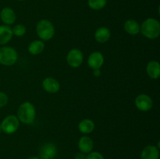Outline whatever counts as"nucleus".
<instances>
[{"instance_id":"1","label":"nucleus","mask_w":160,"mask_h":159,"mask_svg":"<svg viewBox=\"0 0 160 159\" xmlns=\"http://www.w3.org/2000/svg\"><path fill=\"white\" fill-rule=\"evenodd\" d=\"M140 32L148 39L158 38L160 35V23L154 18H148L140 26Z\"/></svg>"},{"instance_id":"2","label":"nucleus","mask_w":160,"mask_h":159,"mask_svg":"<svg viewBox=\"0 0 160 159\" xmlns=\"http://www.w3.org/2000/svg\"><path fill=\"white\" fill-rule=\"evenodd\" d=\"M35 108L34 104L29 101L22 103L17 111V118L19 121L27 125L33 123L35 119Z\"/></svg>"},{"instance_id":"3","label":"nucleus","mask_w":160,"mask_h":159,"mask_svg":"<svg viewBox=\"0 0 160 159\" xmlns=\"http://www.w3.org/2000/svg\"><path fill=\"white\" fill-rule=\"evenodd\" d=\"M36 32L39 38L43 41H49L55 34V27L51 21L48 20H42L37 23Z\"/></svg>"},{"instance_id":"4","label":"nucleus","mask_w":160,"mask_h":159,"mask_svg":"<svg viewBox=\"0 0 160 159\" xmlns=\"http://www.w3.org/2000/svg\"><path fill=\"white\" fill-rule=\"evenodd\" d=\"M18 55L17 51L12 47H1L0 48V64L10 66L17 62Z\"/></svg>"},{"instance_id":"5","label":"nucleus","mask_w":160,"mask_h":159,"mask_svg":"<svg viewBox=\"0 0 160 159\" xmlns=\"http://www.w3.org/2000/svg\"><path fill=\"white\" fill-rule=\"evenodd\" d=\"M20 126V121L17 116L10 115L6 116L1 123L2 131L6 134H12L18 129Z\"/></svg>"},{"instance_id":"6","label":"nucleus","mask_w":160,"mask_h":159,"mask_svg":"<svg viewBox=\"0 0 160 159\" xmlns=\"http://www.w3.org/2000/svg\"><path fill=\"white\" fill-rule=\"evenodd\" d=\"M84 61V55L81 50L78 48H73L68 52L67 55V62L70 67L78 68Z\"/></svg>"},{"instance_id":"7","label":"nucleus","mask_w":160,"mask_h":159,"mask_svg":"<svg viewBox=\"0 0 160 159\" xmlns=\"http://www.w3.org/2000/svg\"><path fill=\"white\" fill-rule=\"evenodd\" d=\"M135 106L139 111L148 112L152 108L153 101L151 97L145 94H139L135 98Z\"/></svg>"},{"instance_id":"8","label":"nucleus","mask_w":160,"mask_h":159,"mask_svg":"<svg viewBox=\"0 0 160 159\" xmlns=\"http://www.w3.org/2000/svg\"><path fill=\"white\" fill-rule=\"evenodd\" d=\"M57 154V148L52 143H46L41 147L39 150L40 159H53Z\"/></svg>"},{"instance_id":"9","label":"nucleus","mask_w":160,"mask_h":159,"mask_svg":"<svg viewBox=\"0 0 160 159\" xmlns=\"http://www.w3.org/2000/svg\"><path fill=\"white\" fill-rule=\"evenodd\" d=\"M104 64V56L100 51L91 53L88 59V65L92 70L100 69Z\"/></svg>"},{"instance_id":"10","label":"nucleus","mask_w":160,"mask_h":159,"mask_svg":"<svg viewBox=\"0 0 160 159\" xmlns=\"http://www.w3.org/2000/svg\"><path fill=\"white\" fill-rule=\"evenodd\" d=\"M0 18L5 25H12L17 20V15L12 9L9 7L3 8L0 12Z\"/></svg>"},{"instance_id":"11","label":"nucleus","mask_w":160,"mask_h":159,"mask_svg":"<svg viewBox=\"0 0 160 159\" xmlns=\"http://www.w3.org/2000/svg\"><path fill=\"white\" fill-rule=\"evenodd\" d=\"M42 87L48 93L56 94L60 89V84L55 78L46 77L42 81Z\"/></svg>"},{"instance_id":"12","label":"nucleus","mask_w":160,"mask_h":159,"mask_svg":"<svg viewBox=\"0 0 160 159\" xmlns=\"http://www.w3.org/2000/svg\"><path fill=\"white\" fill-rule=\"evenodd\" d=\"M78 146L81 152L88 154L93 150V140L91 137H88V136H83L78 140Z\"/></svg>"},{"instance_id":"13","label":"nucleus","mask_w":160,"mask_h":159,"mask_svg":"<svg viewBox=\"0 0 160 159\" xmlns=\"http://www.w3.org/2000/svg\"><path fill=\"white\" fill-rule=\"evenodd\" d=\"M159 150L155 145L145 147L141 153V159H159Z\"/></svg>"},{"instance_id":"14","label":"nucleus","mask_w":160,"mask_h":159,"mask_svg":"<svg viewBox=\"0 0 160 159\" xmlns=\"http://www.w3.org/2000/svg\"><path fill=\"white\" fill-rule=\"evenodd\" d=\"M111 33L109 28L102 26L98 28L95 32V39L98 43H106L110 39Z\"/></svg>"},{"instance_id":"15","label":"nucleus","mask_w":160,"mask_h":159,"mask_svg":"<svg viewBox=\"0 0 160 159\" xmlns=\"http://www.w3.org/2000/svg\"><path fill=\"white\" fill-rule=\"evenodd\" d=\"M146 73L150 78L157 80L160 76V64L157 61H150L146 66Z\"/></svg>"},{"instance_id":"16","label":"nucleus","mask_w":160,"mask_h":159,"mask_svg":"<svg viewBox=\"0 0 160 159\" xmlns=\"http://www.w3.org/2000/svg\"><path fill=\"white\" fill-rule=\"evenodd\" d=\"M12 28L8 25L0 26V45H4L10 41L12 37Z\"/></svg>"},{"instance_id":"17","label":"nucleus","mask_w":160,"mask_h":159,"mask_svg":"<svg viewBox=\"0 0 160 159\" xmlns=\"http://www.w3.org/2000/svg\"><path fill=\"white\" fill-rule=\"evenodd\" d=\"M78 129L84 134H89L95 129V123L92 119L84 118L81 120L78 124Z\"/></svg>"},{"instance_id":"18","label":"nucleus","mask_w":160,"mask_h":159,"mask_svg":"<svg viewBox=\"0 0 160 159\" xmlns=\"http://www.w3.org/2000/svg\"><path fill=\"white\" fill-rule=\"evenodd\" d=\"M124 30L131 35H136L140 32V24L134 20H128L124 23Z\"/></svg>"},{"instance_id":"19","label":"nucleus","mask_w":160,"mask_h":159,"mask_svg":"<svg viewBox=\"0 0 160 159\" xmlns=\"http://www.w3.org/2000/svg\"><path fill=\"white\" fill-rule=\"evenodd\" d=\"M45 49V43L42 40H35L28 46V51L33 55L41 54Z\"/></svg>"},{"instance_id":"20","label":"nucleus","mask_w":160,"mask_h":159,"mask_svg":"<svg viewBox=\"0 0 160 159\" xmlns=\"http://www.w3.org/2000/svg\"><path fill=\"white\" fill-rule=\"evenodd\" d=\"M107 0H88L89 8L93 10H100L106 6Z\"/></svg>"},{"instance_id":"21","label":"nucleus","mask_w":160,"mask_h":159,"mask_svg":"<svg viewBox=\"0 0 160 159\" xmlns=\"http://www.w3.org/2000/svg\"><path fill=\"white\" fill-rule=\"evenodd\" d=\"M12 34H14L17 37H22L26 34V27L23 24H17L12 29Z\"/></svg>"},{"instance_id":"22","label":"nucleus","mask_w":160,"mask_h":159,"mask_svg":"<svg viewBox=\"0 0 160 159\" xmlns=\"http://www.w3.org/2000/svg\"><path fill=\"white\" fill-rule=\"evenodd\" d=\"M86 159H105V157L100 152L91 151L86 155Z\"/></svg>"},{"instance_id":"23","label":"nucleus","mask_w":160,"mask_h":159,"mask_svg":"<svg viewBox=\"0 0 160 159\" xmlns=\"http://www.w3.org/2000/svg\"><path fill=\"white\" fill-rule=\"evenodd\" d=\"M8 101H9V98H8L7 94L4 92L0 91V108L5 107L7 104Z\"/></svg>"},{"instance_id":"24","label":"nucleus","mask_w":160,"mask_h":159,"mask_svg":"<svg viewBox=\"0 0 160 159\" xmlns=\"http://www.w3.org/2000/svg\"><path fill=\"white\" fill-rule=\"evenodd\" d=\"M74 159H86V154L82 152H78L75 154Z\"/></svg>"},{"instance_id":"25","label":"nucleus","mask_w":160,"mask_h":159,"mask_svg":"<svg viewBox=\"0 0 160 159\" xmlns=\"http://www.w3.org/2000/svg\"><path fill=\"white\" fill-rule=\"evenodd\" d=\"M93 74L95 76H99L101 75V70H100V69L93 70Z\"/></svg>"},{"instance_id":"26","label":"nucleus","mask_w":160,"mask_h":159,"mask_svg":"<svg viewBox=\"0 0 160 159\" xmlns=\"http://www.w3.org/2000/svg\"><path fill=\"white\" fill-rule=\"evenodd\" d=\"M28 159H40V158H39V157H31Z\"/></svg>"},{"instance_id":"27","label":"nucleus","mask_w":160,"mask_h":159,"mask_svg":"<svg viewBox=\"0 0 160 159\" xmlns=\"http://www.w3.org/2000/svg\"><path fill=\"white\" fill-rule=\"evenodd\" d=\"M2 131V128H1V124H0V132Z\"/></svg>"},{"instance_id":"28","label":"nucleus","mask_w":160,"mask_h":159,"mask_svg":"<svg viewBox=\"0 0 160 159\" xmlns=\"http://www.w3.org/2000/svg\"><path fill=\"white\" fill-rule=\"evenodd\" d=\"M18 1H26V0H18Z\"/></svg>"}]
</instances>
